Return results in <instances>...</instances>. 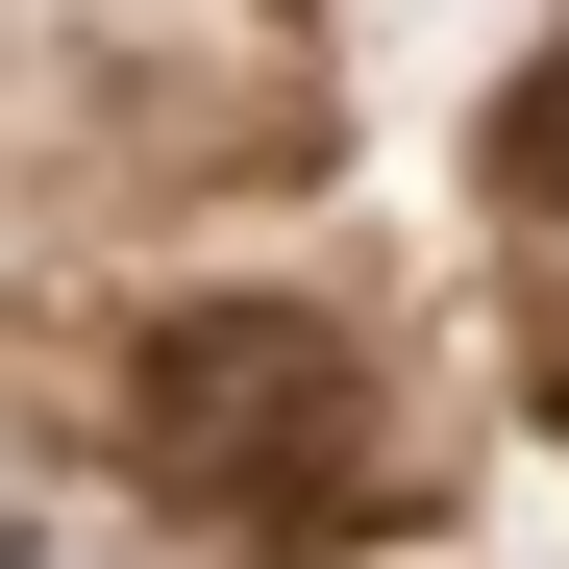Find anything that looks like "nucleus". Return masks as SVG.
Wrapping results in <instances>:
<instances>
[{
    "label": "nucleus",
    "mask_w": 569,
    "mask_h": 569,
    "mask_svg": "<svg viewBox=\"0 0 569 569\" xmlns=\"http://www.w3.org/2000/svg\"><path fill=\"white\" fill-rule=\"evenodd\" d=\"M470 149H496V199H520V223H569V26L496 74V124H470Z\"/></svg>",
    "instance_id": "obj_2"
},
{
    "label": "nucleus",
    "mask_w": 569,
    "mask_h": 569,
    "mask_svg": "<svg viewBox=\"0 0 569 569\" xmlns=\"http://www.w3.org/2000/svg\"><path fill=\"white\" fill-rule=\"evenodd\" d=\"M124 470L199 496L223 545H347L371 520V371H347V322H298V298H173L124 347Z\"/></svg>",
    "instance_id": "obj_1"
}]
</instances>
